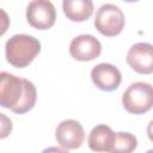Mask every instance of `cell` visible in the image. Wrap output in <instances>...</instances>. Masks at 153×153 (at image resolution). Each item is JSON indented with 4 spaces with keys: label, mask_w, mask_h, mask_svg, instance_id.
Returning <instances> with one entry per match:
<instances>
[{
    "label": "cell",
    "mask_w": 153,
    "mask_h": 153,
    "mask_svg": "<svg viewBox=\"0 0 153 153\" xmlns=\"http://www.w3.org/2000/svg\"><path fill=\"white\" fill-rule=\"evenodd\" d=\"M0 104L14 114H26L36 104L35 85L24 78L2 72L0 74Z\"/></svg>",
    "instance_id": "cell-1"
},
{
    "label": "cell",
    "mask_w": 153,
    "mask_h": 153,
    "mask_svg": "<svg viewBox=\"0 0 153 153\" xmlns=\"http://www.w3.org/2000/svg\"><path fill=\"white\" fill-rule=\"evenodd\" d=\"M41 51V42L33 36L13 35L6 42L5 54L7 62L16 68L27 67Z\"/></svg>",
    "instance_id": "cell-2"
},
{
    "label": "cell",
    "mask_w": 153,
    "mask_h": 153,
    "mask_svg": "<svg viewBox=\"0 0 153 153\" xmlns=\"http://www.w3.org/2000/svg\"><path fill=\"white\" fill-rule=\"evenodd\" d=\"M122 104L127 112L142 115L153 108V86L143 81H136L128 86L122 94Z\"/></svg>",
    "instance_id": "cell-3"
},
{
    "label": "cell",
    "mask_w": 153,
    "mask_h": 153,
    "mask_svg": "<svg viewBox=\"0 0 153 153\" xmlns=\"http://www.w3.org/2000/svg\"><path fill=\"white\" fill-rule=\"evenodd\" d=\"M126 18L120 7L112 4L102 5L94 17V26L105 37H115L124 29Z\"/></svg>",
    "instance_id": "cell-4"
},
{
    "label": "cell",
    "mask_w": 153,
    "mask_h": 153,
    "mask_svg": "<svg viewBox=\"0 0 153 153\" xmlns=\"http://www.w3.org/2000/svg\"><path fill=\"white\" fill-rule=\"evenodd\" d=\"M26 20L33 29H50L56 20L55 6L50 0H32L26 7Z\"/></svg>",
    "instance_id": "cell-5"
},
{
    "label": "cell",
    "mask_w": 153,
    "mask_h": 153,
    "mask_svg": "<svg viewBox=\"0 0 153 153\" xmlns=\"http://www.w3.org/2000/svg\"><path fill=\"white\" fill-rule=\"evenodd\" d=\"M55 139L65 151L79 148L85 140V131L82 126L75 120L62 121L55 130Z\"/></svg>",
    "instance_id": "cell-6"
},
{
    "label": "cell",
    "mask_w": 153,
    "mask_h": 153,
    "mask_svg": "<svg viewBox=\"0 0 153 153\" xmlns=\"http://www.w3.org/2000/svg\"><path fill=\"white\" fill-rule=\"evenodd\" d=\"M127 63L139 74L153 73V45L140 42L131 45L127 54Z\"/></svg>",
    "instance_id": "cell-7"
},
{
    "label": "cell",
    "mask_w": 153,
    "mask_h": 153,
    "mask_svg": "<svg viewBox=\"0 0 153 153\" xmlns=\"http://www.w3.org/2000/svg\"><path fill=\"white\" fill-rule=\"evenodd\" d=\"M100 53L102 44L92 35H79L74 37L69 44V54L76 61H92L97 59Z\"/></svg>",
    "instance_id": "cell-8"
},
{
    "label": "cell",
    "mask_w": 153,
    "mask_h": 153,
    "mask_svg": "<svg viewBox=\"0 0 153 153\" xmlns=\"http://www.w3.org/2000/svg\"><path fill=\"white\" fill-rule=\"evenodd\" d=\"M91 79L96 87L102 91L111 92L118 88L122 81L120 69L111 63H99L91 71Z\"/></svg>",
    "instance_id": "cell-9"
},
{
    "label": "cell",
    "mask_w": 153,
    "mask_h": 153,
    "mask_svg": "<svg viewBox=\"0 0 153 153\" xmlns=\"http://www.w3.org/2000/svg\"><path fill=\"white\" fill-rule=\"evenodd\" d=\"M116 133L106 126V124H98L88 134L87 143L90 149L94 152H112L115 145Z\"/></svg>",
    "instance_id": "cell-10"
},
{
    "label": "cell",
    "mask_w": 153,
    "mask_h": 153,
    "mask_svg": "<svg viewBox=\"0 0 153 153\" xmlns=\"http://www.w3.org/2000/svg\"><path fill=\"white\" fill-rule=\"evenodd\" d=\"M62 10L67 19L81 23L92 16L94 6L92 0H62Z\"/></svg>",
    "instance_id": "cell-11"
},
{
    "label": "cell",
    "mask_w": 153,
    "mask_h": 153,
    "mask_svg": "<svg viewBox=\"0 0 153 153\" xmlns=\"http://www.w3.org/2000/svg\"><path fill=\"white\" fill-rule=\"evenodd\" d=\"M137 147L136 137L127 131H118L116 133L115 145L111 153H130L135 151Z\"/></svg>",
    "instance_id": "cell-12"
},
{
    "label": "cell",
    "mask_w": 153,
    "mask_h": 153,
    "mask_svg": "<svg viewBox=\"0 0 153 153\" xmlns=\"http://www.w3.org/2000/svg\"><path fill=\"white\" fill-rule=\"evenodd\" d=\"M147 136L151 142H153V120L148 122L147 124Z\"/></svg>",
    "instance_id": "cell-13"
},
{
    "label": "cell",
    "mask_w": 153,
    "mask_h": 153,
    "mask_svg": "<svg viewBox=\"0 0 153 153\" xmlns=\"http://www.w3.org/2000/svg\"><path fill=\"white\" fill-rule=\"evenodd\" d=\"M126 2H135V1H139V0H123Z\"/></svg>",
    "instance_id": "cell-14"
}]
</instances>
